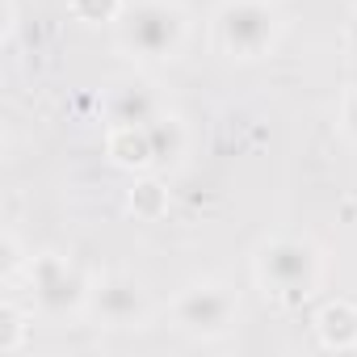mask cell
Here are the masks:
<instances>
[{"mask_svg": "<svg viewBox=\"0 0 357 357\" xmlns=\"http://www.w3.org/2000/svg\"><path fill=\"white\" fill-rule=\"evenodd\" d=\"M227 315H231V303L215 286H198L181 303V319L190 332H219V328H227Z\"/></svg>", "mask_w": 357, "mask_h": 357, "instance_id": "obj_1", "label": "cell"}, {"mask_svg": "<svg viewBox=\"0 0 357 357\" xmlns=\"http://www.w3.org/2000/svg\"><path fill=\"white\" fill-rule=\"evenodd\" d=\"M319 332H324V340H328V344H336V349H349V344L357 340V311H353L349 303H336V307H328V311L319 315Z\"/></svg>", "mask_w": 357, "mask_h": 357, "instance_id": "obj_2", "label": "cell"}, {"mask_svg": "<svg viewBox=\"0 0 357 357\" xmlns=\"http://www.w3.org/2000/svg\"><path fill=\"white\" fill-rule=\"evenodd\" d=\"M109 155H114L118 164H147L151 147H147L143 135H135V126H126V130H118V135L109 139Z\"/></svg>", "mask_w": 357, "mask_h": 357, "instance_id": "obj_3", "label": "cell"}, {"mask_svg": "<svg viewBox=\"0 0 357 357\" xmlns=\"http://www.w3.org/2000/svg\"><path fill=\"white\" fill-rule=\"evenodd\" d=\"M130 211L143 215V219H155V215L164 211V190H160L155 181H143V185L130 194Z\"/></svg>", "mask_w": 357, "mask_h": 357, "instance_id": "obj_4", "label": "cell"}, {"mask_svg": "<svg viewBox=\"0 0 357 357\" xmlns=\"http://www.w3.org/2000/svg\"><path fill=\"white\" fill-rule=\"evenodd\" d=\"M344 118H349V130H357V97L349 101V109H344Z\"/></svg>", "mask_w": 357, "mask_h": 357, "instance_id": "obj_5", "label": "cell"}, {"mask_svg": "<svg viewBox=\"0 0 357 357\" xmlns=\"http://www.w3.org/2000/svg\"><path fill=\"white\" fill-rule=\"evenodd\" d=\"M353 34H357V22H353Z\"/></svg>", "mask_w": 357, "mask_h": 357, "instance_id": "obj_6", "label": "cell"}]
</instances>
